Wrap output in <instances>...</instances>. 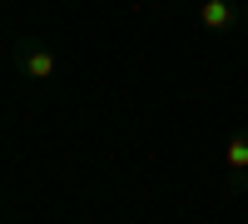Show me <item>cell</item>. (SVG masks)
Instances as JSON below:
<instances>
[{
	"label": "cell",
	"instance_id": "cell-1",
	"mask_svg": "<svg viewBox=\"0 0 248 224\" xmlns=\"http://www.w3.org/2000/svg\"><path fill=\"white\" fill-rule=\"evenodd\" d=\"M15 65L25 80H35V85H45V80L60 75V55L50 45H40V40H25V45H15Z\"/></svg>",
	"mask_w": 248,
	"mask_h": 224
},
{
	"label": "cell",
	"instance_id": "cell-2",
	"mask_svg": "<svg viewBox=\"0 0 248 224\" xmlns=\"http://www.w3.org/2000/svg\"><path fill=\"white\" fill-rule=\"evenodd\" d=\"M199 25L214 30V35H229V30L243 25V15H238L233 0H203V5H199Z\"/></svg>",
	"mask_w": 248,
	"mask_h": 224
},
{
	"label": "cell",
	"instance_id": "cell-3",
	"mask_svg": "<svg viewBox=\"0 0 248 224\" xmlns=\"http://www.w3.org/2000/svg\"><path fill=\"white\" fill-rule=\"evenodd\" d=\"M223 170H229L233 185H243V174H248V130L229 135V145H223Z\"/></svg>",
	"mask_w": 248,
	"mask_h": 224
},
{
	"label": "cell",
	"instance_id": "cell-4",
	"mask_svg": "<svg viewBox=\"0 0 248 224\" xmlns=\"http://www.w3.org/2000/svg\"><path fill=\"white\" fill-rule=\"evenodd\" d=\"M243 25H248V0H243Z\"/></svg>",
	"mask_w": 248,
	"mask_h": 224
},
{
	"label": "cell",
	"instance_id": "cell-5",
	"mask_svg": "<svg viewBox=\"0 0 248 224\" xmlns=\"http://www.w3.org/2000/svg\"><path fill=\"white\" fill-rule=\"evenodd\" d=\"M233 5H238V0H233Z\"/></svg>",
	"mask_w": 248,
	"mask_h": 224
}]
</instances>
